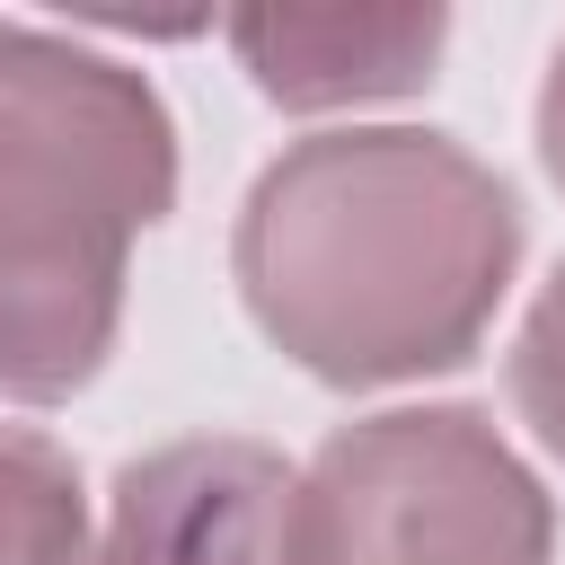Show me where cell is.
<instances>
[{
	"label": "cell",
	"instance_id": "277c9868",
	"mask_svg": "<svg viewBox=\"0 0 565 565\" xmlns=\"http://www.w3.org/2000/svg\"><path fill=\"white\" fill-rule=\"evenodd\" d=\"M106 565H300V494L247 441H185L124 468Z\"/></svg>",
	"mask_w": 565,
	"mask_h": 565
},
{
	"label": "cell",
	"instance_id": "7a4b0ae2",
	"mask_svg": "<svg viewBox=\"0 0 565 565\" xmlns=\"http://www.w3.org/2000/svg\"><path fill=\"white\" fill-rule=\"evenodd\" d=\"M168 203V115L115 62L0 26V388L62 397L115 327V265Z\"/></svg>",
	"mask_w": 565,
	"mask_h": 565
},
{
	"label": "cell",
	"instance_id": "3957f363",
	"mask_svg": "<svg viewBox=\"0 0 565 565\" xmlns=\"http://www.w3.org/2000/svg\"><path fill=\"white\" fill-rule=\"evenodd\" d=\"M539 486L477 415H388L344 433L300 494V565H539Z\"/></svg>",
	"mask_w": 565,
	"mask_h": 565
},
{
	"label": "cell",
	"instance_id": "5b68a950",
	"mask_svg": "<svg viewBox=\"0 0 565 565\" xmlns=\"http://www.w3.org/2000/svg\"><path fill=\"white\" fill-rule=\"evenodd\" d=\"M238 44L256 62V79L291 106L318 97H362V88H406L433 44L441 18H238Z\"/></svg>",
	"mask_w": 565,
	"mask_h": 565
},
{
	"label": "cell",
	"instance_id": "6da1fadb",
	"mask_svg": "<svg viewBox=\"0 0 565 565\" xmlns=\"http://www.w3.org/2000/svg\"><path fill=\"white\" fill-rule=\"evenodd\" d=\"M503 265H512L503 185L415 132L309 141L256 185L247 238H238L256 318L291 335L300 353L344 309L353 274H371L327 380H388L415 362H459Z\"/></svg>",
	"mask_w": 565,
	"mask_h": 565
},
{
	"label": "cell",
	"instance_id": "ba28073f",
	"mask_svg": "<svg viewBox=\"0 0 565 565\" xmlns=\"http://www.w3.org/2000/svg\"><path fill=\"white\" fill-rule=\"evenodd\" d=\"M547 159L565 177V62H556V88H547Z\"/></svg>",
	"mask_w": 565,
	"mask_h": 565
},
{
	"label": "cell",
	"instance_id": "8992f818",
	"mask_svg": "<svg viewBox=\"0 0 565 565\" xmlns=\"http://www.w3.org/2000/svg\"><path fill=\"white\" fill-rule=\"evenodd\" d=\"M0 565H79V486L26 433H0Z\"/></svg>",
	"mask_w": 565,
	"mask_h": 565
},
{
	"label": "cell",
	"instance_id": "52a82bcc",
	"mask_svg": "<svg viewBox=\"0 0 565 565\" xmlns=\"http://www.w3.org/2000/svg\"><path fill=\"white\" fill-rule=\"evenodd\" d=\"M521 406H530L539 433L565 450V274H556V291L539 300L530 335H521Z\"/></svg>",
	"mask_w": 565,
	"mask_h": 565
}]
</instances>
